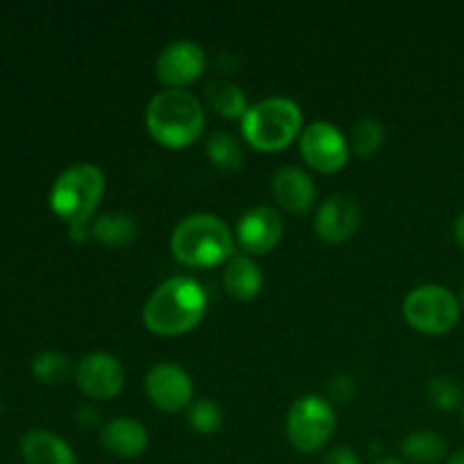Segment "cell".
Returning a JSON list of instances; mask_svg holds the SVG:
<instances>
[{"label":"cell","mask_w":464,"mask_h":464,"mask_svg":"<svg viewBox=\"0 0 464 464\" xmlns=\"http://www.w3.org/2000/svg\"><path fill=\"white\" fill-rule=\"evenodd\" d=\"M403 317L420 334L444 335L460 320V302L444 285H417L403 299Z\"/></svg>","instance_id":"8992f818"},{"label":"cell","mask_w":464,"mask_h":464,"mask_svg":"<svg viewBox=\"0 0 464 464\" xmlns=\"http://www.w3.org/2000/svg\"><path fill=\"white\" fill-rule=\"evenodd\" d=\"M426 394H429V401L440 411H456L462 403V388L451 376H433L429 381Z\"/></svg>","instance_id":"d4e9b609"},{"label":"cell","mask_w":464,"mask_h":464,"mask_svg":"<svg viewBox=\"0 0 464 464\" xmlns=\"http://www.w3.org/2000/svg\"><path fill=\"white\" fill-rule=\"evenodd\" d=\"M207 100L211 109H216L220 116L225 118H240L243 121L245 113L249 111L247 95L238 84L227 80H213L207 86Z\"/></svg>","instance_id":"d6986e66"},{"label":"cell","mask_w":464,"mask_h":464,"mask_svg":"<svg viewBox=\"0 0 464 464\" xmlns=\"http://www.w3.org/2000/svg\"><path fill=\"white\" fill-rule=\"evenodd\" d=\"M374 464H401V462H397V460H379V462H374Z\"/></svg>","instance_id":"4dcf8cb0"},{"label":"cell","mask_w":464,"mask_h":464,"mask_svg":"<svg viewBox=\"0 0 464 464\" xmlns=\"http://www.w3.org/2000/svg\"><path fill=\"white\" fill-rule=\"evenodd\" d=\"M21 453L27 464H77L71 444L44 429L27 430L23 435Z\"/></svg>","instance_id":"2e32d148"},{"label":"cell","mask_w":464,"mask_h":464,"mask_svg":"<svg viewBox=\"0 0 464 464\" xmlns=\"http://www.w3.org/2000/svg\"><path fill=\"white\" fill-rule=\"evenodd\" d=\"M383 139V122L376 121V118H361L352 130L349 148H352V152L358 154V157H372V154H376L381 150Z\"/></svg>","instance_id":"7402d4cb"},{"label":"cell","mask_w":464,"mask_h":464,"mask_svg":"<svg viewBox=\"0 0 464 464\" xmlns=\"http://www.w3.org/2000/svg\"><path fill=\"white\" fill-rule=\"evenodd\" d=\"M222 408L211 399H198L188 406V424L190 429L202 435H213L222 429Z\"/></svg>","instance_id":"603a6c76"},{"label":"cell","mask_w":464,"mask_h":464,"mask_svg":"<svg viewBox=\"0 0 464 464\" xmlns=\"http://www.w3.org/2000/svg\"><path fill=\"white\" fill-rule=\"evenodd\" d=\"M462 304H464V290H462Z\"/></svg>","instance_id":"d6a6232c"},{"label":"cell","mask_w":464,"mask_h":464,"mask_svg":"<svg viewBox=\"0 0 464 464\" xmlns=\"http://www.w3.org/2000/svg\"><path fill=\"white\" fill-rule=\"evenodd\" d=\"M322 464H361V458L352 447H335L334 451L326 453Z\"/></svg>","instance_id":"4316f807"},{"label":"cell","mask_w":464,"mask_h":464,"mask_svg":"<svg viewBox=\"0 0 464 464\" xmlns=\"http://www.w3.org/2000/svg\"><path fill=\"white\" fill-rule=\"evenodd\" d=\"M236 236L247 254H266L279 245L284 236V218L272 207H254L243 213Z\"/></svg>","instance_id":"7c38bea8"},{"label":"cell","mask_w":464,"mask_h":464,"mask_svg":"<svg viewBox=\"0 0 464 464\" xmlns=\"http://www.w3.org/2000/svg\"><path fill=\"white\" fill-rule=\"evenodd\" d=\"M71 372V362L63 353L59 352H41L36 353L34 361H32V374L41 381V383L57 385Z\"/></svg>","instance_id":"cb8c5ba5"},{"label":"cell","mask_w":464,"mask_h":464,"mask_svg":"<svg viewBox=\"0 0 464 464\" xmlns=\"http://www.w3.org/2000/svg\"><path fill=\"white\" fill-rule=\"evenodd\" d=\"M462 424H464V406H462Z\"/></svg>","instance_id":"1f68e13d"},{"label":"cell","mask_w":464,"mask_h":464,"mask_svg":"<svg viewBox=\"0 0 464 464\" xmlns=\"http://www.w3.org/2000/svg\"><path fill=\"white\" fill-rule=\"evenodd\" d=\"M207 154L218 168H222V170H238L245 161L243 145L238 143L236 136L227 134V131H213V134L208 136Z\"/></svg>","instance_id":"44dd1931"},{"label":"cell","mask_w":464,"mask_h":464,"mask_svg":"<svg viewBox=\"0 0 464 464\" xmlns=\"http://www.w3.org/2000/svg\"><path fill=\"white\" fill-rule=\"evenodd\" d=\"M77 421H80L82 426H95L100 421V412L95 411V408L82 406L80 411H77Z\"/></svg>","instance_id":"83f0119b"},{"label":"cell","mask_w":464,"mask_h":464,"mask_svg":"<svg viewBox=\"0 0 464 464\" xmlns=\"http://www.w3.org/2000/svg\"><path fill=\"white\" fill-rule=\"evenodd\" d=\"M335 430V412L326 399L317 394L299 397L285 417L290 444L302 453H315L329 444Z\"/></svg>","instance_id":"52a82bcc"},{"label":"cell","mask_w":464,"mask_h":464,"mask_svg":"<svg viewBox=\"0 0 464 464\" xmlns=\"http://www.w3.org/2000/svg\"><path fill=\"white\" fill-rule=\"evenodd\" d=\"M358 385L356 381L352 379V376L347 374H340V376H334L329 383V394L331 399H335L338 403H349L353 399V394H356Z\"/></svg>","instance_id":"484cf974"},{"label":"cell","mask_w":464,"mask_h":464,"mask_svg":"<svg viewBox=\"0 0 464 464\" xmlns=\"http://www.w3.org/2000/svg\"><path fill=\"white\" fill-rule=\"evenodd\" d=\"M208 297L193 276H172L163 281L143 308V322L152 334L172 338L193 331L207 313Z\"/></svg>","instance_id":"6da1fadb"},{"label":"cell","mask_w":464,"mask_h":464,"mask_svg":"<svg viewBox=\"0 0 464 464\" xmlns=\"http://www.w3.org/2000/svg\"><path fill=\"white\" fill-rule=\"evenodd\" d=\"M444 464H464V449H460V451L451 453V456L447 458V462Z\"/></svg>","instance_id":"f546056e"},{"label":"cell","mask_w":464,"mask_h":464,"mask_svg":"<svg viewBox=\"0 0 464 464\" xmlns=\"http://www.w3.org/2000/svg\"><path fill=\"white\" fill-rule=\"evenodd\" d=\"M299 150L304 161L320 172H338L347 166L349 140L334 122L315 121L299 136Z\"/></svg>","instance_id":"ba28073f"},{"label":"cell","mask_w":464,"mask_h":464,"mask_svg":"<svg viewBox=\"0 0 464 464\" xmlns=\"http://www.w3.org/2000/svg\"><path fill=\"white\" fill-rule=\"evenodd\" d=\"M204 68H207V54L202 45L179 39L168 44L159 53L154 72H157V80L166 84V89H184L199 80Z\"/></svg>","instance_id":"9c48e42d"},{"label":"cell","mask_w":464,"mask_h":464,"mask_svg":"<svg viewBox=\"0 0 464 464\" xmlns=\"http://www.w3.org/2000/svg\"><path fill=\"white\" fill-rule=\"evenodd\" d=\"M91 236L98 240L100 245H107V247H125V245L134 243L136 236H139V225L131 216L121 211H109L102 213L100 218H95V222L91 225Z\"/></svg>","instance_id":"ac0fdd59"},{"label":"cell","mask_w":464,"mask_h":464,"mask_svg":"<svg viewBox=\"0 0 464 464\" xmlns=\"http://www.w3.org/2000/svg\"><path fill=\"white\" fill-rule=\"evenodd\" d=\"M107 181L104 172L93 163H77L66 168L50 190V207L68 225L72 240L82 243L89 236L86 222L100 207Z\"/></svg>","instance_id":"7a4b0ae2"},{"label":"cell","mask_w":464,"mask_h":464,"mask_svg":"<svg viewBox=\"0 0 464 464\" xmlns=\"http://www.w3.org/2000/svg\"><path fill=\"white\" fill-rule=\"evenodd\" d=\"M361 204L352 195L335 193L324 199L315 216V231L326 243H344L361 225Z\"/></svg>","instance_id":"4fadbf2b"},{"label":"cell","mask_w":464,"mask_h":464,"mask_svg":"<svg viewBox=\"0 0 464 464\" xmlns=\"http://www.w3.org/2000/svg\"><path fill=\"white\" fill-rule=\"evenodd\" d=\"M172 256L188 267H213L234 256V234L213 213H193L175 227Z\"/></svg>","instance_id":"277c9868"},{"label":"cell","mask_w":464,"mask_h":464,"mask_svg":"<svg viewBox=\"0 0 464 464\" xmlns=\"http://www.w3.org/2000/svg\"><path fill=\"white\" fill-rule=\"evenodd\" d=\"M148 399L163 412H179L193 403V381L175 362H157L145 376Z\"/></svg>","instance_id":"8fae6325"},{"label":"cell","mask_w":464,"mask_h":464,"mask_svg":"<svg viewBox=\"0 0 464 464\" xmlns=\"http://www.w3.org/2000/svg\"><path fill=\"white\" fill-rule=\"evenodd\" d=\"M401 451L415 464H438L447 458V442L435 430H415L403 440Z\"/></svg>","instance_id":"ffe728a7"},{"label":"cell","mask_w":464,"mask_h":464,"mask_svg":"<svg viewBox=\"0 0 464 464\" xmlns=\"http://www.w3.org/2000/svg\"><path fill=\"white\" fill-rule=\"evenodd\" d=\"M302 109L290 98H266L243 118V134L261 152H279L302 136Z\"/></svg>","instance_id":"5b68a950"},{"label":"cell","mask_w":464,"mask_h":464,"mask_svg":"<svg viewBox=\"0 0 464 464\" xmlns=\"http://www.w3.org/2000/svg\"><path fill=\"white\" fill-rule=\"evenodd\" d=\"M75 381L77 388L89 399L109 401V399L121 394L122 385H125V370H122L121 361L111 353L93 352L86 353L77 362Z\"/></svg>","instance_id":"30bf717a"},{"label":"cell","mask_w":464,"mask_h":464,"mask_svg":"<svg viewBox=\"0 0 464 464\" xmlns=\"http://www.w3.org/2000/svg\"><path fill=\"white\" fill-rule=\"evenodd\" d=\"M453 236H456L458 245L464 249V213H460V218H458L456 225H453Z\"/></svg>","instance_id":"f1b7e54d"},{"label":"cell","mask_w":464,"mask_h":464,"mask_svg":"<svg viewBox=\"0 0 464 464\" xmlns=\"http://www.w3.org/2000/svg\"><path fill=\"white\" fill-rule=\"evenodd\" d=\"M145 127L166 148H188L204 130V109L186 89H163L145 109Z\"/></svg>","instance_id":"3957f363"},{"label":"cell","mask_w":464,"mask_h":464,"mask_svg":"<svg viewBox=\"0 0 464 464\" xmlns=\"http://www.w3.org/2000/svg\"><path fill=\"white\" fill-rule=\"evenodd\" d=\"M272 195L288 213L302 216L315 204L317 188L311 177L297 166H281L272 177Z\"/></svg>","instance_id":"5bb4252c"},{"label":"cell","mask_w":464,"mask_h":464,"mask_svg":"<svg viewBox=\"0 0 464 464\" xmlns=\"http://www.w3.org/2000/svg\"><path fill=\"white\" fill-rule=\"evenodd\" d=\"M100 442L113 458L131 460L148 449V430L131 417H116L102 426Z\"/></svg>","instance_id":"9a60e30c"},{"label":"cell","mask_w":464,"mask_h":464,"mask_svg":"<svg viewBox=\"0 0 464 464\" xmlns=\"http://www.w3.org/2000/svg\"><path fill=\"white\" fill-rule=\"evenodd\" d=\"M222 281H225L227 293L234 299H240V302H249L263 290L261 267L252 256H245V254H234L227 261Z\"/></svg>","instance_id":"e0dca14e"}]
</instances>
